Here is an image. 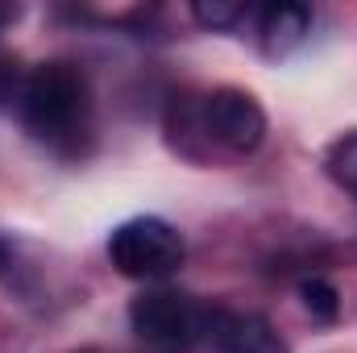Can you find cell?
<instances>
[{
	"label": "cell",
	"mask_w": 357,
	"mask_h": 353,
	"mask_svg": "<svg viewBox=\"0 0 357 353\" xmlns=\"http://www.w3.org/2000/svg\"><path fill=\"white\" fill-rule=\"evenodd\" d=\"M71 353H104V350H91V345H88V350H71Z\"/></svg>",
	"instance_id": "cell-13"
},
{
	"label": "cell",
	"mask_w": 357,
	"mask_h": 353,
	"mask_svg": "<svg viewBox=\"0 0 357 353\" xmlns=\"http://www.w3.org/2000/svg\"><path fill=\"white\" fill-rule=\"evenodd\" d=\"M324 167H328V175H333L337 187H345V191H354L357 195V133H345L341 142L328 146Z\"/></svg>",
	"instance_id": "cell-8"
},
{
	"label": "cell",
	"mask_w": 357,
	"mask_h": 353,
	"mask_svg": "<svg viewBox=\"0 0 357 353\" xmlns=\"http://www.w3.org/2000/svg\"><path fill=\"white\" fill-rule=\"evenodd\" d=\"M13 266V246H8V237H0V274Z\"/></svg>",
	"instance_id": "cell-12"
},
{
	"label": "cell",
	"mask_w": 357,
	"mask_h": 353,
	"mask_svg": "<svg viewBox=\"0 0 357 353\" xmlns=\"http://www.w3.org/2000/svg\"><path fill=\"white\" fill-rule=\"evenodd\" d=\"M307 29H312V8L299 0H274L262 8V21H258L266 54H291L307 38Z\"/></svg>",
	"instance_id": "cell-6"
},
{
	"label": "cell",
	"mask_w": 357,
	"mask_h": 353,
	"mask_svg": "<svg viewBox=\"0 0 357 353\" xmlns=\"http://www.w3.org/2000/svg\"><path fill=\"white\" fill-rule=\"evenodd\" d=\"M21 88H25V75H21V63L17 59H0V108L21 100Z\"/></svg>",
	"instance_id": "cell-10"
},
{
	"label": "cell",
	"mask_w": 357,
	"mask_h": 353,
	"mask_svg": "<svg viewBox=\"0 0 357 353\" xmlns=\"http://www.w3.org/2000/svg\"><path fill=\"white\" fill-rule=\"evenodd\" d=\"M299 295H303V308L312 312V320H320V324H333V320L341 316V295H337V287H333L328 278H320V274L303 278Z\"/></svg>",
	"instance_id": "cell-7"
},
{
	"label": "cell",
	"mask_w": 357,
	"mask_h": 353,
	"mask_svg": "<svg viewBox=\"0 0 357 353\" xmlns=\"http://www.w3.org/2000/svg\"><path fill=\"white\" fill-rule=\"evenodd\" d=\"M191 17L199 25H208V29H229V25H237L245 17V4H237V0H195Z\"/></svg>",
	"instance_id": "cell-9"
},
{
	"label": "cell",
	"mask_w": 357,
	"mask_h": 353,
	"mask_svg": "<svg viewBox=\"0 0 357 353\" xmlns=\"http://www.w3.org/2000/svg\"><path fill=\"white\" fill-rule=\"evenodd\" d=\"M208 345H216L220 353H287V341L274 333L270 320L254 312H229V308L212 312Z\"/></svg>",
	"instance_id": "cell-5"
},
{
	"label": "cell",
	"mask_w": 357,
	"mask_h": 353,
	"mask_svg": "<svg viewBox=\"0 0 357 353\" xmlns=\"http://www.w3.org/2000/svg\"><path fill=\"white\" fill-rule=\"evenodd\" d=\"M216 303H199L178 291H142L129 303V324L146 345H191L208 341Z\"/></svg>",
	"instance_id": "cell-3"
},
{
	"label": "cell",
	"mask_w": 357,
	"mask_h": 353,
	"mask_svg": "<svg viewBox=\"0 0 357 353\" xmlns=\"http://www.w3.org/2000/svg\"><path fill=\"white\" fill-rule=\"evenodd\" d=\"M199 121H204V137L216 142L220 150H233V154H250L266 137V112H262V104L241 88L208 91L204 104H199Z\"/></svg>",
	"instance_id": "cell-4"
},
{
	"label": "cell",
	"mask_w": 357,
	"mask_h": 353,
	"mask_svg": "<svg viewBox=\"0 0 357 353\" xmlns=\"http://www.w3.org/2000/svg\"><path fill=\"white\" fill-rule=\"evenodd\" d=\"M17 17H21V8H17V4H0V33H4Z\"/></svg>",
	"instance_id": "cell-11"
},
{
	"label": "cell",
	"mask_w": 357,
	"mask_h": 353,
	"mask_svg": "<svg viewBox=\"0 0 357 353\" xmlns=\"http://www.w3.org/2000/svg\"><path fill=\"white\" fill-rule=\"evenodd\" d=\"M17 112L33 142L50 146V150H75L91 125L88 75L67 59H50V63L33 67L25 75Z\"/></svg>",
	"instance_id": "cell-1"
},
{
	"label": "cell",
	"mask_w": 357,
	"mask_h": 353,
	"mask_svg": "<svg viewBox=\"0 0 357 353\" xmlns=\"http://www.w3.org/2000/svg\"><path fill=\"white\" fill-rule=\"evenodd\" d=\"M183 237L167 220L158 216H133L125 225L112 229L108 237V258L112 266L125 274V278H142V283H158V278H171L178 266H183Z\"/></svg>",
	"instance_id": "cell-2"
}]
</instances>
